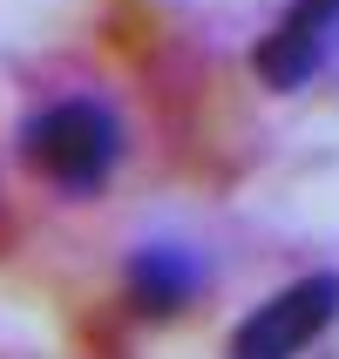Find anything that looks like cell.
Segmentation results:
<instances>
[{
	"label": "cell",
	"mask_w": 339,
	"mask_h": 359,
	"mask_svg": "<svg viewBox=\"0 0 339 359\" xmlns=\"http://www.w3.org/2000/svg\"><path fill=\"white\" fill-rule=\"evenodd\" d=\"M333 325H339V271H305L244 312L224 359H305Z\"/></svg>",
	"instance_id": "2"
},
{
	"label": "cell",
	"mask_w": 339,
	"mask_h": 359,
	"mask_svg": "<svg viewBox=\"0 0 339 359\" xmlns=\"http://www.w3.org/2000/svg\"><path fill=\"white\" fill-rule=\"evenodd\" d=\"M122 116L95 95H68L48 102L20 122V163L41 183H55L61 197H95L122 163Z\"/></svg>",
	"instance_id": "1"
},
{
	"label": "cell",
	"mask_w": 339,
	"mask_h": 359,
	"mask_svg": "<svg viewBox=\"0 0 339 359\" xmlns=\"http://www.w3.org/2000/svg\"><path fill=\"white\" fill-rule=\"evenodd\" d=\"M339 61V0H292L265 41L251 48V68L272 95H299Z\"/></svg>",
	"instance_id": "3"
},
{
	"label": "cell",
	"mask_w": 339,
	"mask_h": 359,
	"mask_svg": "<svg viewBox=\"0 0 339 359\" xmlns=\"http://www.w3.org/2000/svg\"><path fill=\"white\" fill-rule=\"evenodd\" d=\"M204 285H211V264L190 244H136L122 264V299L136 319H177L204 299Z\"/></svg>",
	"instance_id": "4"
}]
</instances>
